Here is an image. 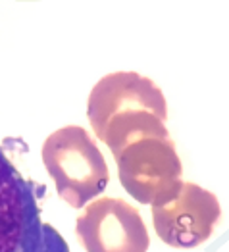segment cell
Listing matches in <instances>:
<instances>
[{"mask_svg":"<svg viewBox=\"0 0 229 252\" xmlns=\"http://www.w3.org/2000/svg\"><path fill=\"white\" fill-rule=\"evenodd\" d=\"M87 118L95 135L118 156L143 137H169L162 89L137 71H114L93 87Z\"/></svg>","mask_w":229,"mask_h":252,"instance_id":"1","label":"cell"},{"mask_svg":"<svg viewBox=\"0 0 229 252\" xmlns=\"http://www.w3.org/2000/svg\"><path fill=\"white\" fill-rule=\"evenodd\" d=\"M41 154L60 198L71 208H83L108 187L104 154L83 127L67 126L50 133Z\"/></svg>","mask_w":229,"mask_h":252,"instance_id":"2","label":"cell"},{"mask_svg":"<svg viewBox=\"0 0 229 252\" xmlns=\"http://www.w3.org/2000/svg\"><path fill=\"white\" fill-rule=\"evenodd\" d=\"M120 183L137 202H169L183 185V166L171 137H143L114 156Z\"/></svg>","mask_w":229,"mask_h":252,"instance_id":"3","label":"cell"},{"mask_svg":"<svg viewBox=\"0 0 229 252\" xmlns=\"http://www.w3.org/2000/svg\"><path fill=\"white\" fill-rule=\"evenodd\" d=\"M222 220V206L214 192L183 181L179 192L166 204L152 206L156 235L173 249L200 247L214 235Z\"/></svg>","mask_w":229,"mask_h":252,"instance_id":"4","label":"cell"},{"mask_svg":"<svg viewBox=\"0 0 229 252\" xmlns=\"http://www.w3.org/2000/svg\"><path fill=\"white\" fill-rule=\"evenodd\" d=\"M44 229L33 185L0 148V252H44Z\"/></svg>","mask_w":229,"mask_h":252,"instance_id":"5","label":"cell"},{"mask_svg":"<svg viewBox=\"0 0 229 252\" xmlns=\"http://www.w3.org/2000/svg\"><path fill=\"white\" fill-rule=\"evenodd\" d=\"M87 252H146L150 237L137 208L114 196L91 202L75 221Z\"/></svg>","mask_w":229,"mask_h":252,"instance_id":"6","label":"cell"}]
</instances>
